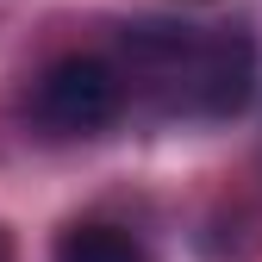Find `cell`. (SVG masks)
Segmentation results:
<instances>
[{"instance_id":"cell-1","label":"cell","mask_w":262,"mask_h":262,"mask_svg":"<svg viewBox=\"0 0 262 262\" xmlns=\"http://www.w3.org/2000/svg\"><path fill=\"white\" fill-rule=\"evenodd\" d=\"M131 81L150 88L169 113L231 119L250 100L256 50H250V38H237V31L144 25V31H131Z\"/></svg>"},{"instance_id":"cell-4","label":"cell","mask_w":262,"mask_h":262,"mask_svg":"<svg viewBox=\"0 0 262 262\" xmlns=\"http://www.w3.org/2000/svg\"><path fill=\"white\" fill-rule=\"evenodd\" d=\"M0 262H7V250H0Z\"/></svg>"},{"instance_id":"cell-2","label":"cell","mask_w":262,"mask_h":262,"mask_svg":"<svg viewBox=\"0 0 262 262\" xmlns=\"http://www.w3.org/2000/svg\"><path fill=\"white\" fill-rule=\"evenodd\" d=\"M119 106H125V75L100 56H56L31 88L38 125L62 131V138H88V131L113 125Z\"/></svg>"},{"instance_id":"cell-3","label":"cell","mask_w":262,"mask_h":262,"mask_svg":"<svg viewBox=\"0 0 262 262\" xmlns=\"http://www.w3.org/2000/svg\"><path fill=\"white\" fill-rule=\"evenodd\" d=\"M56 262H144V256L113 225H69L56 237Z\"/></svg>"}]
</instances>
